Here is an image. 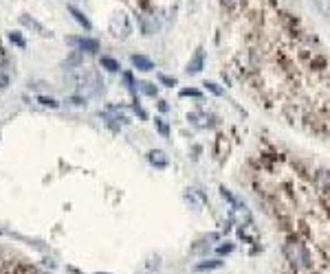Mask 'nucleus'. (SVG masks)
Segmentation results:
<instances>
[{"instance_id":"1a4fd4ad","label":"nucleus","mask_w":330,"mask_h":274,"mask_svg":"<svg viewBox=\"0 0 330 274\" xmlns=\"http://www.w3.org/2000/svg\"><path fill=\"white\" fill-rule=\"evenodd\" d=\"M185 200H187V202H192V206H194L196 211H200V209H202V204H205V197H202V193H200V191H196V189H187Z\"/></svg>"},{"instance_id":"9b49d317","label":"nucleus","mask_w":330,"mask_h":274,"mask_svg":"<svg viewBox=\"0 0 330 274\" xmlns=\"http://www.w3.org/2000/svg\"><path fill=\"white\" fill-rule=\"evenodd\" d=\"M218 268H222V261H220V259H209V261L196 263L194 270H196V272H205V270H218Z\"/></svg>"},{"instance_id":"a211bd4d","label":"nucleus","mask_w":330,"mask_h":274,"mask_svg":"<svg viewBox=\"0 0 330 274\" xmlns=\"http://www.w3.org/2000/svg\"><path fill=\"white\" fill-rule=\"evenodd\" d=\"M9 40H11V42L16 44V46H20V48H24V46H27L24 38H22V35H20L18 31H11V33H9Z\"/></svg>"},{"instance_id":"6e6552de","label":"nucleus","mask_w":330,"mask_h":274,"mask_svg":"<svg viewBox=\"0 0 330 274\" xmlns=\"http://www.w3.org/2000/svg\"><path fill=\"white\" fill-rule=\"evenodd\" d=\"M148 160H150L152 167H156V169H165L167 167V156L161 149H152L148 154Z\"/></svg>"},{"instance_id":"f257e3e1","label":"nucleus","mask_w":330,"mask_h":274,"mask_svg":"<svg viewBox=\"0 0 330 274\" xmlns=\"http://www.w3.org/2000/svg\"><path fill=\"white\" fill-rule=\"evenodd\" d=\"M284 255H286V261H291L295 268H311V252L302 241H286Z\"/></svg>"},{"instance_id":"39448f33","label":"nucleus","mask_w":330,"mask_h":274,"mask_svg":"<svg viewBox=\"0 0 330 274\" xmlns=\"http://www.w3.org/2000/svg\"><path fill=\"white\" fill-rule=\"evenodd\" d=\"M187 121H190L194 128H200V130L211 128V125H214V116L207 114V112H190V114H187Z\"/></svg>"},{"instance_id":"5701e85b","label":"nucleus","mask_w":330,"mask_h":274,"mask_svg":"<svg viewBox=\"0 0 330 274\" xmlns=\"http://www.w3.org/2000/svg\"><path fill=\"white\" fill-rule=\"evenodd\" d=\"M7 86H9V75L4 73L2 68H0V90H4Z\"/></svg>"},{"instance_id":"7ed1b4c3","label":"nucleus","mask_w":330,"mask_h":274,"mask_svg":"<svg viewBox=\"0 0 330 274\" xmlns=\"http://www.w3.org/2000/svg\"><path fill=\"white\" fill-rule=\"evenodd\" d=\"M313 182H315V189H317V193L324 197V200H330V171L326 169H322V171H317L313 178Z\"/></svg>"},{"instance_id":"b1692460","label":"nucleus","mask_w":330,"mask_h":274,"mask_svg":"<svg viewBox=\"0 0 330 274\" xmlns=\"http://www.w3.org/2000/svg\"><path fill=\"white\" fill-rule=\"evenodd\" d=\"M159 81L165 86H176V79L174 77H167V75H159Z\"/></svg>"},{"instance_id":"ddd939ff","label":"nucleus","mask_w":330,"mask_h":274,"mask_svg":"<svg viewBox=\"0 0 330 274\" xmlns=\"http://www.w3.org/2000/svg\"><path fill=\"white\" fill-rule=\"evenodd\" d=\"M68 11H70V16H73L75 20H77V22H79V24H82V27H84V29H90V22H88V18H86V16H84V13H82V11H79V9H75V7H73V4H68Z\"/></svg>"},{"instance_id":"0eeeda50","label":"nucleus","mask_w":330,"mask_h":274,"mask_svg":"<svg viewBox=\"0 0 330 274\" xmlns=\"http://www.w3.org/2000/svg\"><path fill=\"white\" fill-rule=\"evenodd\" d=\"M202 64H205V53H202V48H198L194 53V57L190 59V64H187V73L190 75H198L202 70Z\"/></svg>"},{"instance_id":"f3484780","label":"nucleus","mask_w":330,"mask_h":274,"mask_svg":"<svg viewBox=\"0 0 330 274\" xmlns=\"http://www.w3.org/2000/svg\"><path fill=\"white\" fill-rule=\"evenodd\" d=\"M220 4L227 9V11H238L240 9V4H245V0H220Z\"/></svg>"},{"instance_id":"4be33fe9","label":"nucleus","mask_w":330,"mask_h":274,"mask_svg":"<svg viewBox=\"0 0 330 274\" xmlns=\"http://www.w3.org/2000/svg\"><path fill=\"white\" fill-rule=\"evenodd\" d=\"M205 86H207V90H209V92L216 94V97H220V94H222V88H220V86H216L214 81H207Z\"/></svg>"},{"instance_id":"f8f14e48","label":"nucleus","mask_w":330,"mask_h":274,"mask_svg":"<svg viewBox=\"0 0 330 274\" xmlns=\"http://www.w3.org/2000/svg\"><path fill=\"white\" fill-rule=\"evenodd\" d=\"M82 64V50H75V53H70L68 55V59H64L62 66L64 68H68V70H73L75 66H79Z\"/></svg>"},{"instance_id":"f03ea898","label":"nucleus","mask_w":330,"mask_h":274,"mask_svg":"<svg viewBox=\"0 0 330 274\" xmlns=\"http://www.w3.org/2000/svg\"><path fill=\"white\" fill-rule=\"evenodd\" d=\"M101 88H104V81L95 70H88V73H84L82 77L77 79V94L84 99L88 97H97L101 92Z\"/></svg>"},{"instance_id":"20e7f679","label":"nucleus","mask_w":330,"mask_h":274,"mask_svg":"<svg viewBox=\"0 0 330 274\" xmlns=\"http://www.w3.org/2000/svg\"><path fill=\"white\" fill-rule=\"evenodd\" d=\"M66 42L77 50H84V53H97L99 50V42L97 40H90V38H68Z\"/></svg>"},{"instance_id":"412c9836","label":"nucleus","mask_w":330,"mask_h":274,"mask_svg":"<svg viewBox=\"0 0 330 274\" xmlns=\"http://www.w3.org/2000/svg\"><path fill=\"white\" fill-rule=\"evenodd\" d=\"M154 125H156V130H159L163 136H170V128H167V125L161 119H154Z\"/></svg>"},{"instance_id":"a878e982","label":"nucleus","mask_w":330,"mask_h":274,"mask_svg":"<svg viewBox=\"0 0 330 274\" xmlns=\"http://www.w3.org/2000/svg\"><path fill=\"white\" fill-rule=\"evenodd\" d=\"M231 250H233L231 246H220V248H218V252H231Z\"/></svg>"},{"instance_id":"6ab92c4d","label":"nucleus","mask_w":330,"mask_h":274,"mask_svg":"<svg viewBox=\"0 0 330 274\" xmlns=\"http://www.w3.org/2000/svg\"><path fill=\"white\" fill-rule=\"evenodd\" d=\"M38 103H42L44 108H58V101L55 99H51V97H38Z\"/></svg>"},{"instance_id":"dca6fc26","label":"nucleus","mask_w":330,"mask_h":274,"mask_svg":"<svg viewBox=\"0 0 330 274\" xmlns=\"http://www.w3.org/2000/svg\"><path fill=\"white\" fill-rule=\"evenodd\" d=\"M101 66H104L106 70H110V73H117V70L121 68L119 62H117V59H113V57H101Z\"/></svg>"},{"instance_id":"bb28decb","label":"nucleus","mask_w":330,"mask_h":274,"mask_svg":"<svg viewBox=\"0 0 330 274\" xmlns=\"http://www.w3.org/2000/svg\"><path fill=\"white\" fill-rule=\"evenodd\" d=\"M4 62H7V55H4V53H2V48H0V66H2Z\"/></svg>"},{"instance_id":"4468645a","label":"nucleus","mask_w":330,"mask_h":274,"mask_svg":"<svg viewBox=\"0 0 330 274\" xmlns=\"http://www.w3.org/2000/svg\"><path fill=\"white\" fill-rule=\"evenodd\" d=\"M20 22L24 24V27H29V29H35L38 33H44V27L40 22H35L33 18H29V16H20Z\"/></svg>"},{"instance_id":"9d476101","label":"nucleus","mask_w":330,"mask_h":274,"mask_svg":"<svg viewBox=\"0 0 330 274\" xmlns=\"http://www.w3.org/2000/svg\"><path fill=\"white\" fill-rule=\"evenodd\" d=\"M130 62H132V66H136L139 70H152V68H154L152 59H150V57H145V55H132Z\"/></svg>"},{"instance_id":"aec40b11","label":"nucleus","mask_w":330,"mask_h":274,"mask_svg":"<svg viewBox=\"0 0 330 274\" xmlns=\"http://www.w3.org/2000/svg\"><path fill=\"white\" fill-rule=\"evenodd\" d=\"M181 97H194V99H200L202 94H200V90H194V88H185V90H181Z\"/></svg>"},{"instance_id":"2eb2a0df","label":"nucleus","mask_w":330,"mask_h":274,"mask_svg":"<svg viewBox=\"0 0 330 274\" xmlns=\"http://www.w3.org/2000/svg\"><path fill=\"white\" fill-rule=\"evenodd\" d=\"M136 88H139L143 94H148V97H156V86H154V84H148V81H141V84H136Z\"/></svg>"},{"instance_id":"cd10ccee","label":"nucleus","mask_w":330,"mask_h":274,"mask_svg":"<svg viewBox=\"0 0 330 274\" xmlns=\"http://www.w3.org/2000/svg\"><path fill=\"white\" fill-rule=\"evenodd\" d=\"M159 110H161V112H165V110H167V103H165V101H161V103H159Z\"/></svg>"},{"instance_id":"393cba45","label":"nucleus","mask_w":330,"mask_h":274,"mask_svg":"<svg viewBox=\"0 0 330 274\" xmlns=\"http://www.w3.org/2000/svg\"><path fill=\"white\" fill-rule=\"evenodd\" d=\"M68 103H70V105H82V103H84V97H70Z\"/></svg>"},{"instance_id":"c85d7f7f","label":"nucleus","mask_w":330,"mask_h":274,"mask_svg":"<svg viewBox=\"0 0 330 274\" xmlns=\"http://www.w3.org/2000/svg\"><path fill=\"white\" fill-rule=\"evenodd\" d=\"M97 274H106V272H97Z\"/></svg>"},{"instance_id":"423d86ee","label":"nucleus","mask_w":330,"mask_h":274,"mask_svg":"<svg viewBox=\"0 0 330 274\" xmlns=\"http://www.w3.org/2000/svg\"><path fill=\"white\" fill-rule=\"evenodd\" d=\"M231 217H233V220H236L240 226H242V224H245V226L251 224V213H249V209H247L245 204H236V206H233Z\"/></svg>"}]
</instances>
